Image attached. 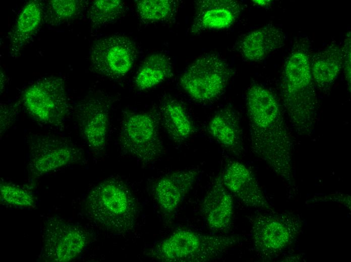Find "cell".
Masks as SVG:
<instances>
[{
    "label": "cell",
    "instance_id": "cell-1",
    "mask_svg": "<svg viewBox=\"0 0 351 262\" xmlns=\"http://www.w3.org/2000/svg\"><path fill=\"white\" fill-rule=\"evenodd\" d=\"M246 100L253 153L295 186L292 142L278 101L269 89L256 83L249 87Z\"/></svg>",
    "mask_w": 351,
    "mask_h": 262
},
{
    "label": "cell",
    "instance_id": "cell-2",
    "mask_svg": "<svg viewBox=\"0 0 351 262\" xmlns=\"http://www.w3.org/2000/svg\"><path fill=\"white\" fill-rule=\"evenodd\" d=\"M281 93L295 130L300 135H310L316 121L318 103L309 45L305 38L296 41L286 58L282 74Z\"/></svg>",
    "mask_w": 351,
    "mask_h": 262
},
{
    "label": "cell",
    "instance_id": "cell-3",
    "mask_svg": "<svg viewBox=\"0 0 351 262\" xmlns=\"http://www.w3.org/2000/svg\"><path fill=\"white\" fill-rule=\"evenodd\" d=\"M85 212L106 231L125 234L135 228L138 216L136 201L121 180L109 178L93 187L84 202Z\"/></svg>",
    "mask_w": 351,
    "mask_h": 262
},
{
    "label": "cell",
    "instance_id": "cell-4",
    "mask_svg": "<svg viewBox=\"0 0 351 262\" xmlns=\"http://www.w3.org/2000/svg\"><path fill=\"white\" fill-rule=\"evenodd\" d=\"M238 236L179 229L156 244L149 254L163 262H206L238 243Z\"/></svg>",
    "mask_w": 351,
    "mask_h": 262
},
{
    "label": "cell",
    "instance_id": "cell-5",
    "mask_svg": "<svg viewBox=\"0 0 351 262\" xmlns=\"http://www.w3.org/2000/svg\"><path fill=\"white\" fill-rule=\"evenodd\" d=\"M233 74V69L220 56L207 54L188 67L180 78V84L194 101L208 103L222 94Z\"/></svg>",
    "mask_w": 351,
    "mask_h": 262
},
{
    "label": "cell",
    "instance_id": "cell-6",
    "mask_svg": "<svg viewBox=\"0 0 351 262\" xmlns=\"http://www.w3.org/2000/svg\"><path fill=\"white\" fill-rule=\"evenodd\" d=\"M159 122V113L125 112L120 134L123 150L143 163L154 162L163 150Z\"/></svg>",
    "mask_w": 351,
    "mask_h": 262
},
{
    "label": "cell",
    "instance_id": "cell-7",
    "mask_svg": "<svg viewBox=\"0 0 351 262\" xmlns=\"http://www.w3.org/2000/svg\"><path fill=\"white\" fill-rule=\"evenodd\" d=\"M303 222L291 213L259 214L253 220L251 233L254 248L262 258L268 259L289 247L300 234Z\"/></svg>",
    "mask_w": 351,
    "mask_h": 262
},
{
    "label": "cell",
    "instance_id": "cell-8",
    "mask_svg": "<svg viewBox=\"0 0 351 262\" xmlns=\"http://www.w3.org/2000/svg\"><path fill=\"white\" fill-rule=\"evenodd\" d=\"M22 101L35 119L47 125L62 124L69 111L65 82L60 77H48L37 81L25 90Z\"/></svg>",
    "mask_w": 351,
    "mask_h": 262
},
{
    "label": "cell",
    "instance_id": "cell-9",
    "mask_svg": "<svg viewBox=\"0 0 351 262\" xmlns=\"http://www.w3.org/2000/svg\"><path fill=\"white\" fill-rule=\"evenodd\" d=\"M88 240L82 228L58 217H51L44 227L41 256L48 262L72 261L84 251Z\"/></svg>",
    "mask_w": 351,
    "mask_h": 262
},
{
    "label": "cell",
    "instance_id": "cell-10",
    "mask_svg": "<svg viewBox=\"0 0 351 262\" xmlns=\"http://www.w3.org/2000/svg\"><path fill=\"white\" fill-rule=\"evenodd\" d=\"M136 58L134 43L123 35H112L97 40L92 45L90 54L94 70L112 79L121 78L127 74Z\"/></svg>",
    "mask_w": 351,
    "mask_h": 262
},
{
    "label": "cell",
    "instance_id": "cell-11",
    "mask_svg": "<svg viewBox=\"0 0 351 262\" xmlns=\"http://www.w3.org/2000/svg\"><path fill=\"white\" fill-rule=\"evenodd\" d=\"M28 169L38 177L76 162L81 158L80 150L65 140L49 136H38L30 144Z\"/></svg>",
    "mask_w": 351,
    "mask_h": 262
},
{
    "label": "cell",
    "instance_id": "cell-12",
    "mask_svg": "<svg viewBox=\"0 0 351 262\" xmlns=\"http://www.w3.org/2000/svg\"><path fill=\"white\" fill-rule=\"evenodd\" d=\"M220 174L226 188L245 205L275 212L255 175L245 164L230 161Z\"/></svg>",
    "mask_w": 351,
    "mask_h": 262
},
{
    "label": "cell",
    "instance_id": "cell-13",
    "mask_svg": "<svg viewBox=\"0 0 351 262\" xmlns=\"http://www.w3.org/2000/svg\"><path fill=\"white\" fill-rule=\"evenodd\" d=\"M76 115L80 132L89 148L100 152L105 146L109 123V105L98 97L79 102Z\"/></svg>",
    "mask_w": 351,
    "mask_h": 262
},
{
    "label": "cell",
    "instance_id": "cell-14",
    "mask_svg": "<svg viewBox=\"0 0 351 262\" xmlns=\"http://www.w3.org/2000/svg\"><path fill=\"white\" fill-rule=\"evenodd\" d=\"M199 174L198 169L180 170L167 174L156 181L153 188L154 198L165 217L174 215Z\"/></svg>",
    "mask_w": 351,
    "mask_h": 262
},
{
    "label": "cell",
    "instance_id": "cell-15",
    "mask_svg": "<svg viewBox=\"0 0 351 262\" xmlns=\"http://www.w3.org/2000/svg\"><path fill=\"white\" fill-rule=\"evenodd\" d=\"M242 10L241 5L235 1H197L191 31L198 34L208 30L227 29L237 21Z\"/></svg>",
    "mask_w": 351,
    "mask_h": 262
},
{
    "label": "cell",
    "instance_id": "cell-16",
    "mask_svg": "<svg viewBox=\"0 0 351 262\" xmlns=\"http://www.w3.org/2000/svg\"><path fill=\"white\" fill-rule=\"evenodd\" d=\"M201 211L211 230L225 231L230 229L233 201L232 194L223 184L220 173L204 198Z\"/></svg>",
    "mask_w": 351,
    "mask_h": 262
},
{
    "label": "cell",
    "instance_id": "cell-17",
    "mask_svg": "<svg viewBox=\"0 0 351 262\" xmlns=\"http://www.w3.org/2000/svg\"><path fill=\"white\" fill-rule=\"evenodd\" d=\"M209 134L224 149L235 156H240L244 149L243 133L238 112L232 107H224L208 123Z\"/></svg>",
    "mask_w": 351,
    "mask_h": 262
},
{
    "label": "cell",
    "instance_id": "cell-18",
    "mask_svg": "<svg viewBox=\"0 0 351 262\" xmlns=\"http://www.w3.org/2000/svg\"><path fill=\"white\" fill-rule=\"evenodd\" d=\"M284 40V36L280 29L269 24L246 34L241 40L239 48L246 59L259 61L281 47Z\"/></svg>",
    "mask_w": 351,
    "mask_h": 262
},
{
    "label": "cell",
    "instance_id": "cell-19",
    "mask_svg": "<svg viewBox=\"0 0 351 262\" xmlns=\"http://www.w3.org/2000/svg\"><path fill=\"white\" fill-rule=\"evenodd\" d=\"M44 6L40 1L28 2L21 10L9 33L10 55L17 57L34 35L44 15Z\"/></svg>",
    "mask_w": 351,
    "mask_h": 262
},
{
    "label": "cell",
    "instance_id": "cell-20",
    "mask_svg": "<svg viewBox=\"0 0 351 262\" xmlns=\"http://www.w3.org/2000/svg\"><path fill=\"white\" fill-rule=\"evenodd\" d=\"M159 115L166 132L176 143H184L196 132V127L185 108L174 98L163 99Z\"/></svg>",
    "mask_w": 351,
    "mask_h": 262
},
{
    "label": "cell",
    "instance_id": "cell-21",
    "mask_svg": "<svg viewBox=\"0 0 351 262\" xmlns=\"http://www.w3.org/2000/svg\"><path fill=\"white\" fill-rule=\"evenodd\" d=\"M342 47L333 43L311 58V69L314 84L323 90L329 89L343 67Z\"/></svg>",
    "mask_w": 351,
    "mask_h": 262
},
{
    "label": "cell",
    "instance_id": "cell-22",
    "mask_svg": "<svg viewBox=\"0 0 351 262\" xmlns=\"http://www.w3.org/2000/svg\"><path fill=\"white\" fill-rule=\"evenodd\" d=\"M173 75L170 58L161 53L152 54L145 58L135 78V86L139 90L151 89Z\"/></svg>",
    "mask_w": 351,
    "mask_h": 262
},
{
    "label": "cell",
    "instance_id": "cell-23",
    "mask_svg": "<svg viewBox=\"0 0 351 262\" xmlns=\"http://www.w3.org/2000/svg\"><path fill=\"white\" fill-rule=\"evenodd\" d=\"M136 7L142 21L153 23L166 22L172 18L178 5L172 0H140L136 1Z\"/></svg>",
    "mask_w": 351,
    "mask_h": 262
},
{
    "label": "cell",
    "instance_id": "cell-24",
    "mask_svg": "<svg viewBox=\"0 0 351 262\" xmlns=\"http://www.w3.org/2000/svg\"><path fill=\"white\" fill-rule=\"evenodd\" d=\"M80 0H51L44 8L43 18L46 23L56 26L77 17L85 6Z\"/></svg>",
    "mask_w": 351,
    "mask_h": 262
},
{
    "label": "cell",
    "instance_id": "cell-25",
    "mask_svg": "<svg viewBox=\"0 0 351 262\" xmlns=\"http://www.w3.org/2000/svg\"><path fill=\"white\" fill-rule=\"evenodd\" d=\"M124 11V3L120 0L94 1L88 12L93 26L101 27L116 20Z\"/></svg>",
    "mask_w": 351,
    "mask_h": 262
},
{
    "label": "cell",
    "instance_id": "cell-26",
    "mask_svg": "<svg viewBox=\"0 0 351 262\" xmlns=\"http://www.w3.org/2000/svg\"><path fill=\"white\" fill-rule=\"evenodd\" d=\"M0 198L2 202L19 208H32L36 200L34 195L26 189L14 183L2 181Z\"/></svg>",
    "mask_w": 351,
    "mask_h": 262
},
{
    "label": "cell",
    "instance_id": "cell-27",
    "mask_svg": "<svg viewBox=\"0 0 351 262\" xmlns=\"http://www.w3.org/2000/svg\"><path fill=\"white\" fill-rule=\"evenodd\" d=\"M343 53V67L344 70V74L346 80L350 90V33H348L345 37L344 44L342 47Z\"/></svg>",
    "mask_w": 351,
    "mask_h": 262
},
{
    "label": "cell",
    "instance_id": "cell-28",
    "mask_svg": "<svg viewBox=\"0 0 351 262\" xmlns=\"http://www.w3.org/2000/svg\"><path fill=\"white\" fill-rule=\"evenodd\" d=\"M18 107L14 106H10L6 105L1 106V133H3L8 127L10 123L15 118Z\"/></svg>",
    "mask_w": 351,
    "mask_h": 262
},
{
    "label": "cell",
    "instance_id": "cell-29",
    "mask_svg": "<svg viewBox=\"0 0 351 262\" xmlns=\"http://www.w3.org/2000/svg\"><path fill=\"white\" fill-rule=\"evenodd\" d=\"M315 202L332 201L339 203L350 209V196L341 192L318 197L314 199Z\"/></svg>",
    "mask_w": 351,
    "mask_h": 262
},
{
    "label": "cell",
    "instance_id": "cell-30",
    "mask_svg": "<svg viewBox=\"0 0 351 262\" xmlns=\"http://www.w3.org/2000/svg\"><path fill=\"white\" fill-rule=\"evenodd\" d=\"M255 4L260 6H266L270 4V1H253Z\"/></svg>",
    "mask_w": 351,
    "mask_h": 262
}]
</instances>
